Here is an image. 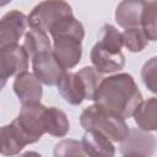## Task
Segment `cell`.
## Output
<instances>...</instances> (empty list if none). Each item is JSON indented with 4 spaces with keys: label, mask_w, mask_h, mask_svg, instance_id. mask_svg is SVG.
<instances>
[{
    "label": "cell",
    "mask_w": 157,
    "mask_h": 157,
    "mask_svg": "<svg viewBox=\"0 0 157 157\" xmlns=\"http://www.w3.org/2000/svg\"><path fill=\"white\" fill-rule=\"evenodd\" d=\"M93 101L94 104L125 119L134 115L144 99L134 77L124 72L103 78Z\"/></svg>",
    "instance_id": "6da1fadb"
},
{
    "label": "cell",
    "mask_w": 157,
    "mask_h": 157,
    "mask_svg": "<svg viewBox=\"0 0 157 157\" xmlns=\"http://www.w3.org/2000/svg\"><path fill=\"white\" fill-rule=\"evenodd\" d=\"M53 39V54L64 70L76 66L82 55V39L85 28L74 15L56 22L50 29Z\"/></svg>",
    "instance_id": "7a4b0ae2"
},
{
    "label": "cell",
    "mask_w": 157,
    "mask_h": 157,
    "mask_svg": "<svg viewBox=\"0 0 157 157\" xmlns=\"http://www.w3.org/2000/svg\"><path fill=\"white\" fill-rule=\"evenodd\" d=\"M80 124L86 131H98L114 142H121L130 131L124 118L115 115L97 104L87 107L81 113Z\"/></svg>",
    "instance_id": "3957f363"
},
{
    "label": "cell",
    "mask_w": 157,
    "mask_h": 157,
    "mask_svg": "<svg viewBox=\"0 0 157 157\" xmlns=\"http://www.w3.org/2000/svg\"><path fill=\"white\" fill-rule=\"evenodd\" d=\"M72 9L65 1H43L39 2L28 15V26L31 29L50 32L53 26L66 16H71Z\"/></svg>",
    "instance_id": "277c9868"
},
{
    "label": "cell",
    "mask_w": 157,
    "mask_h": 157,
    "mask_svg": "<svg viewBox=\"0 0 157 157\" xmlns=\"http://www.w3.org/2000/svg\"><path fill=\"white\" fill-rule=\"evenodd\" d=\"M28 54L23 45L10 44L0 48V78L1 87L11 76H17L28 69Z\"/></svg>",
    "instance_id": "5b68a950"
},
{
    "label": "cell",
    "mask_w": 157,
    "mask_h": 157,
    "mask_svg": "<svg viewBox=\"0 0 157 157\" xmlns=\"http://www.w3.org/2000/svg\"><path fill=\"white\" fill-rule=\"evenodd\" d=\"M47 108L48 107L43 105L40 102L22 104L17 118H15L18 125L31 136L34 142H37L43 134H45L43 119Z\"/></svg>",
    "instance_id": "8992f818"
},
{
    "label": "cell",
    "mask_w": 157,
    "mask_h": 157,
    "mask_svg": "<svg viewBox=\"0 0 157 157\" xmlns=\"http://www.w3.org/2000/svg\"><path fill=\"white\" fill-rule=\"evenodd\" d=\"M28 26V16L18 10L6 12L0 20V48L17 44Z\"/></svg>",
    "instance_id": "52a82bcc"
},
{
    "label": "cell",
    "mask_w": 157,
    "mask_h": 157,
    "mask_svg": "<svg viewBox=\"0 0 157 157\" xmlns=\"http://www.w3.org/2000/svg\"><path fill=\"white\" fill-rule=\"evenodd\" d=\"M32 69L36 77L47 86L58 85L59 80L66 71L55 59L53 50L36 55L32 59Z\"/></svg>",
    "instance_id": "ba28073f"
},
{
    "label": "cell",
    "mask_w": 157,
    "mask_h": 157,
    "mask_svg": "<svg viewBox=\"0 0 157 157\" xmlns=\"http://www.w3.org/2000/svg\"><path fill=\"white\" fill-rule=\"evenodd\" d=\"M34 144L31 136L18 125L13 119L10 124L1 128V148L0 152L2 156L12 157L18 155L22 148L27 145Z\"/></svg>",
    "instance_id": "9c48e42d"
},
{
    "label": "cell",
    "mask_w": 157,
    "mask_h": 157,
    "mask_svg": "<svg viewBox=\"0 0 157 157\" xmlns=\"http://www.w3.org/2000/svg\"><path fill=\"white\" fill-rule=\"evenodd\" d=\"M157 147L156 137L148 131L141 129H130L128 136L120 142V152L123 155L137 153L151 157Z\"/></svg>",
    "instance_id": "30bf717a"
},
{
    "label": "cell",
    "mask_w": 157,
    "mask_h": 157,
    "mask_svg": "<svg viewBox=\"0 0 157 157\" xmlns=\"http://www.w3.org/2000/svg\"><path fill=\"white\" fill-rule=\"evenodd\" d=\"M91 61L99 74H112L119 71L125 65V56L121 52L105 48L97 42L91 49Z\"/></svg>",
    "instance_id": "8fae6325"
},
{
    "label": "cell",
    "mask_w": 157,
    "mask_h": 157,
    "mask_svg": "<svg viewBox=\"0 0 157 157\" xmlns=\"http://www.w3.org/2000/svg\"><path fill=\"white\" fill-rule=\"evenodd\" d=\"M12 87L22 104L40 102L43 94L42 82L36 77L34 74L28 71L21 72L16 76Z\"/></svg>",
    "instance_id": "7c38bea8"
},
{
    "label": "cell",
    "mask_w": 157,
    "mask_h": 157,
    "mask_svg": "<svg viewBox=\"0 0 157 157\" xmlns=\"http://www.w3.org/2000/svg\"><path fill=\"white\" fill-rule=\"evenodd\" d=\"M56 86L60 96L69 104L80 105L86 99V87L76 72L65 71Z\"/></svg>",
    "instance_id": "4fadbf2b"
},
{
    "label": "cell",
    "mask_w": 157,
    "mask_h": 157,
    "mask_svg": "<svg viewBox=\"0 0 157 157\" xmlns=\"http://www.w3.org/2000/svg\"><path fill=\"white\" fill-rule=\"evenodd\" d=\"M81 146L88 157H114L115 155V147L112 141L94 130H87L83 134Z\"/></svg>",
    "instance_id": "5bb4252c"
},
{
    "label": "cell",
    "mask_w": 157,
    "mask_h": 157,
    "mask_svg": "<svg viewBox=\"0 0 157 157\" xmlns=\"http://www.w3.org/2000/svg\"><path fill=\"white\" fill-rule=\"evenodd\" d=\"M145 1H121L115 10L117 23L128 29L134 27H141V18Z\"/></svg>",
    "instance_id": "9a60e30c"
},
{
    "label": "cell",
    "mask_w": 157,
    "mask_h": 157,
    "mask_svg": "<svg viewBox=\"0 0 157 157\" xmlns=\"http://www.w3.org/2000/svg\"><path fill=\"white\" fill-rule=\"evenodd\" d=\"M132 117L139 129L145 131H157V97L142 101Z\"/></svg>",
    "instance_id": "2e32d148"
},
{
    "label": "cell",
    "mask_w": 157,
    "mask_h": 157,
    "mask_svg": "<svg viewBox=\"0 0 157 157\" xmlns=\"http://www.w3.org/2000/svg\"><path fill=\"white\" fill-rule=\"evenodd\" d=\"M43 124L45 132L55 137H64L70 130V123L67 115L56 107L47 108L44 113Z\"/></svg>",
    "instance_id": "e0dca14e"
},
{
    "label": "cell",
    "mask_w": 157,
    "mask_h": 157,
    "mask_svg": "<svg viewBox=\"0 0 157 157\" xmlns=\"http://www.w3.org/2000/svg\"><path fill=\"white\" fill-rule=\"evenodd\" d=\"M23 48L27 52L29 59H33L36 55L40 53L53 50V45L48 34L45 32L37 31V29H29L25 34Z\"/></svg>",
    "instance_id": "ac0fdd59"
},
{
    "label": "cell",
    "mask_w": 157,
    "mask_h": 157,
    "mask_svg": "<svg viewBox=\"0 0 157 157\" xmlns=\"http://www.w3.org/2000/svg\"><path fill=\"white\" fill-rule=\"evenodd\" d=\"M141 28L148 40H157V1H145Z\"/></svg>",
    "instance_id": "d6986e66"
},
{
    "label": "cell",
    "mask_w": 157,
    "mask_h": 157,
    "mask_svg": "<svg viewBox=\"0 0 157 157\" xmlns=\"http://www.w3.org/2000/svg\"><path fill=\"white\" fill-rule=\"evenodd\" d=\"M121 34H123L124 47L131 53H139L144 50L148 44V39L141 27L124 29Z\"/></svg>",
    "instance_id": "ffe728a7"
},
{
    "label": "cell",
    "mask_w": 157,
    "mask_h": 157,
    "mask_svg": "<svg viewBox=\"0 0 157 157\" xmlns=\"http://www.w3.org/2000/svg\"><path fill=\"white\" fill-rule=\"evenodd\" d=\"M76 74L81 77V80L86 87V99L93 101L96 92L103 80L102 74H99L93 66H85L81 70H78Z\"/></svg>",
    "instance_id": "44dd1931"
},
{
    "label": "cell",
    "mask_w": 157,
    "mask_h": 157,
    "mask_svg": "<svg viewBox=\"0 0 157 157\" xmlns=\"http://www.w3.org/2000/svg\"><path fill=\"white\" fill-rule=\"evenodd\" d=\"M98 42L102 45H104L105 48L112 49V50H115V52H121V47L124 45L121 32H119L110 23H105L102 27L101 38H99Z\"/></svg>",
    "instance_id": "7402d4cb"
},
{
    "label": "cell",
    "mask_w": 157,
    "mask_h": 157,
    "mask_svg": "<svg viewBox=\"0 0 157 157\" xmlns=\"http://www.w3.org/2000/svg\"><path fill=\"white\" fill-rule=\"evenodd\" d=\"M54 157H86L81 142L74 139H64L59 141L53 151Z\"/></svg>",
    "instance_id": "603a6c76"
},
{
    "label": "cell",
    "mask_w": 157,
    "mask_h": 157,
    "mask_svg": "<svg viewBox=\"0 0 157 157\" xmlns=\"http://www.w3.org/2000/svg\"><path fill=\"white\" fill-rule=\"evenodd\" d=\"M140 76L146 88L150 92L157 94V56L148 59L144 64Z\"/></svg>",
    "instance_id": "cb8c5ba5"
},
{
    "label": "cell",
    "mask_w": 157,
    "mask_h": 157,
    "mask_svg": "<svg viewBox=\"0 0 157 157\" xmlns=\"http://www.w3.org/2000/svg\"><path fill=\"white\" fill-rule=\"evenodd\" d=\"M18 157H42V155L36 151H26V152L21 153Z\"/></svg>",
    "instance_id": "d4e9b609"
},
{
    "label": "cell",
    "mask_w": 157,
    "mask_h": 157,
    "mask_svg": "<svg viewBox=\"0 0 157 157\" xmlns=\"http://www.w3.org/2000/svg\"><path fill=\"white\" fill-rule=\"evenodd\" d=\"M124 157H145V156L137 155V153H128V155H124Z\"/></svg>",
    "instance_id": "484cf974"
}]
</instances>
